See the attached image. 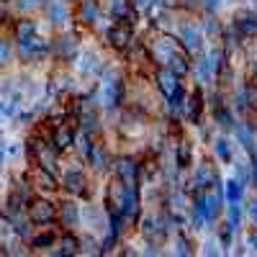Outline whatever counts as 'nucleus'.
<instances>
[{"label": "nucleus", "instance_id": "nucleus-1", "mask_svg": "<svg viewBox=\"0 0 257 257\" xmlns=\"http://www.w3.org/2000/svg\"><path fill=\"white\" fill-rule=\"evenodd\" d=\"M157 88L165 95L170 111H183L185 113V90H183V82L173 70H160L157 72Z\"/></svg>", "mask_w": 257, "mask_h": 257}, {"label": "nucleus", "instance_id": "nucleus-2", "mask_svg": "<svg viewBox=\"0 0 257 257\" xmlns=\"http://www.w3.org/2000/svg\"><path fill=\"white\" fill-rule=\"evenodd\" d=\"M152 57L157 62H162L165 67H167V62L170 59H175V57H183V49L175 39H170V36H162L155 41V47H152Z\"/></svg>", "mask_w": 257, "mask_h": 257}, {"label": "nucleus", "instance_id": "nucleus-3", "mask_svg": "<svg viewBox=\"0 0 257 257\" xmlns=\"http://www.w3.org/2000/svg\"><path fill=\"white\" fill-rule=\"evenodd\" d=\"M178 34H180V41H183V47H185L188 52L198 54V52L203 49V31H201L198 26H193V24H183V26L178 29Z\"/></svg>", "mask_w": 257, "mask_h": 257}, {"label": "nucleus", "instance_id": "nucleus-4", "mask_svg": "<svg viewBox=\"0 0 257 257\" xmlns=\"http://www.w3.org/2000/svg\"><path fill=\"white\" fill-rule=\"evenodd\" d=\"M54 216H57V208L49 201L36 198V201L29 203V219L34 224H49V221H54Z\"/></svg>", "mask_w": 257, "mask_h": 257}, {"label": "nucleus", "instance_id": "nucleus-5", "mask_svg": "<svg viewBox=\"0 0 257 257\" xmlns=\"http://www.w3.org/2000/svg\"><path fill=\"white\" fill-rule=\"evenodd\" d=\"M123 98V80L113 77L103 85V90H100V103L105 105V108H116V105L121 103Z\"/></svg>", "mask_w": 257, "mask_h": 257}, {"label": "nucleus", "instance_id": "nucleus-6", "mask_svg": "<svg viewBox=\"0 0 257 257\" xmlns=\"http://www.w3.org/2000/svg\"><path fill=\"white\" fill-rule=\"evenodd\" d=\"M234 29L239 31V36H254L257 34V13L254 11H239L234 18Z\"/></svg>", "mask_w": 257, "mask_h": 257}, {"label": "nucleus", "instance_id": "nucleus-7", "mask_svg": "<svg viewBox=\"0 0 257 257\" xmlns=\"http://www.w3.org/2000/svg\"><path fill=\"white\" fill-rule=\"evenodd\" d=\"M108 41L116 47V49H126L128 44H132V26H123V21H118L116 26L108 29Z\"/></svg>", "mask_w": 257, "mask_h": 257}, {"label": "nucleus", "instance_id": "nucleus-8", "mask_svg": "<svg viewBox=\"0 0 257 257\" xmlns=\"http://www.w3.org/2000/svg\"><path fill=\"white\" fill-rule=\"evenodd\" d=\"M18 49L24 57H39V54H44L47 52V44H44V39H41L39 34L29 36V39H21L18 41Z\"/></svg>", "mask_w": 257, "mask_h": 257}, {"label": "nucleus", "instance_id": "nucleus-9", "mask_svg": "<svg viewBox=\"0 0 257 257\" xmlns=\"http://www.w3.org/2000/svg\"><path fill=\"white\" fill-rule=\"evenodd\" d=\"M137 178H139V165L132 157H123L118 162V180L126 185H137Z\"/></svg>", "mask_w": 257, "mask_h": 257}, {"label": "nucleus", "instance_id": "nucleus-10", "mask_svg": "<svg viewBox=\"0 0 257 257\" xmlns=\"http://www.w3.org/2000/svg\"><path fill=\"white\" fill-rule=\"evenodd\" d=\"M75 144V132L67 126V123H62V126H57L54 128V137H52V147L57 149H67V147H72Z\"/></svg>", "mask_w": 257, "mask_h": 257}, {"label": "nucleus", "instance_id": "nucleus-11", "mask_svg": "<svg viewBox=\"0 0 257 257\" xmlns=\"http://www.w3.org/2000/svg\"><path fill=\"white\" fill-rule=\"evenodd\" d=\"M201 111H203V93L196 90V93L190 95V100L185 98V116H188V121L190 123H198L201 121Z\"/></svg>", "mask_w": 257, "mask_h": 257}, {"label": "nucleus", "instance_id": "nucleus-12", "mask_svg": "<svg viewBox=\"0 0 257 257\" xmlns=\"http://www.w3.org/2000/svg\"><path fill=\"white\" fill-rule=\"evenodd\" d=\"M221 190H224V196H226V203H237V201L244 198V185H242L239 178H229L221 185Z\"/></svg>", "mask_w": 257, "mask_h": 257}, {"label": "nucleus", "instance_id": "nucleus-13", "mask_svg": "<svg viewBox=\"0 0 257 257\" xmlns=\"http://www.w3.org/2000/svg\"><path fill=\"white\" fill-rule=\"evenodd\" d=\"M62 185L67 188L70 193H82L85 190V175H82V170H67V173L62 175Z\"/></svg>", "mask_w": 257, "mask_h": 257}, {"label": "nucleus", "instance_id": "nucleus-14", "mask_svg": "<svg viewBox=\"0 0 257 257\" xmlns=\"http://www.w3.org/2000/svg\"><path fill=\"white\" fill-rule=\"evenodd\" d=\"M213 75H216V64H213L211 54L201 57L198 64H196V77H198V82H211Z\"/></svg>", "mask_w": 257, "mask_h": 257}, {"label": "nucleus", "instance_id": "nucleus-15", "mask_svg": "<svg viewBox=\"0 0 257 257\" xmlns=\"http://www.w3.org/2000/svg\"><path fill=\"white\" fill-rule=\"evenodd\" d=\"M77 221H80L77 206H75L72 201H64V203L59 206V224H62V226H75Z\"/></svg>", "mask_w": 257, "mask_h": 257}, {"label": "nucleus", "instance_id": "nucleus-16", "mask_svg": "<svg viewBox=\"0 0 257 257\" xmlns=\"http://www.w3.org/2000/svg\"><path fill=\"white\" fill-rule=\"evenodd\" d=\"M54 155H57V149H54V147L49 149L44 142H39V144H36V160H39V167L49 170V173L54 170Z\"/></svg>", "mask_w": 257, "mask_h": 257}, {"label": "nucleus", "instance_id": "nucleus-17", "mask_svg": "<svg viewBox=\"0 0 257 257\" xmlns=\"http://www.w3.org/2000/svg\"><path fill=\"white\" fill-rule=\"evenodd\" d=\"M88 160H90V165H93L95 170H108V152H105L100 144H93Z\"/></svg>", "mask_w": 257, "mask_h": 257}, {"label": "nucleus", "instance_id": "nucleus-18", "mask_svg": "<svg viewBox=\"0 0 257 257\" xmlns=\"http://www.w3.org/2000/svg\"><path fill=\"white\" fill-rule=\"evenodd\" d=\"M49 21L54 26H62L64 21H67V6H64L62 0H52L49 3Z\"/></svg>", "mask_w": 257, "mask_h": 257}, {"label": "nucleus", "instance_id": "nucleus-19", "mask_svg": "<svg viewBox=\"0 0 257 257\" xmlns=\"http://www.w3.org/2000/svg\"><path fill=\"white\" fill-rule=\"evenodd\" d=\"M77 16H80L82 24H95V21H98V6H95V0H82Z\"/></svg>", "mask_w": 257, "mask_h": 257}, {"label": "nucleus", "instance_id": "nucleus-20", "mask_svg": "<svg viewBox=\"0 0 257 257\" xmlns=\"http://www.w3.org/2000/svg\"><path fill=\"white\" fill-rule=\"evenodd\" d=\"M213 118H216V123H219V126H224V128H231V126H234L231 111H229V108H224L221 103L213 105Z\"/></svg>", "mask_w": 257, "mask_h": 257}, {"label": "nucleus", "instance_id": "nucleus-21", "mask_svg": "<svg viewBox=\"0 0 257 257\" xmlns=\"http://www.w3.org/2000/svg\"><path fill=\"white\" fill-rule=\"evenodd\" d=\"M54 52H57L59 57H72V54H75V41H72L70 36H59V39L54 41Z\"/></svg>", "mask_w": 257, "mask_h": 257}, {"label": "nucleus", "instance_id": "nucleus-22", "mask_svg": "<svg viewBox=\"0 0 257 257\" xmlns=\"http://www.w3.org/2000/svg\"><path fill=\"white\" fill-rule=\"evenodd\" d=\"M77 247H80V239L72 237V234H64V237L59 239V249H57V254H75Z\"/></svg>", "mask_w": 257, "mask_h": 257}, {"label": "nucleus", "instance_id": "nucleus-23", "mask_svg": "<svg viewBox=\"0 0 257 257\" xmlns=\"http://www.w3.org/2000/svg\"><path fill=\"white\" fill-rule=\"evenodd\" d=\"M36 183H39V188H44V190H54V188H57L54 175L49 173V170H44V167H39V173H36Z\"/></svg>", "mask_w": 257, "mask_h": 257}, {"label": "nucleus", "instance_id": "nucleus-24", "mask_svg": "<svg viewBox=\"0 0 257 257\" xmlns=\"http://www.w3.org/2000/svg\"><path fill=\"white\" fill-rule=\"evenodd\" d=\"M34 34H39V29H36L34 21H21V24L16 26V39H18V41H21V39H29V36H34Z\"/></svg>", "mask_w": 257, "mask_h": 257}, {"label": "nucleus", "instance_id": "nucleus-25", "mask_svg": "<svg viewBox=\"0 0 257 257\" xmlns=\"http://www.w3.org/2000/svg\"><path fill=\"white\" fill-rule=\"evenodd\" d=\"M216 155L221 162H231V142L226 137H219L216 139Z\"/></svg>", "mask_w": 257, "mask_h": 257}, {"label": "nucleus", "instance_id": "nucleus-26", "mask_svg": "<svg viewBox=\"0 0 257 257\" xmlns=\"http://www.w3.org/2000/svg\"><path fill=\"white\" fill-rule=\"evenodd\" d=\"M226 211H229V224H231L234 229H239V224H242V201L226 203Z\"/></svg>", "mask_w": 257, "mask_h": 257}, {"label": "nucleus", "instance_id": "nucleus-27", "mask_svg": "<svg viewBox=\"0 0 257 257\" xmlns=\"http://www.w3.org/2000/svg\"><path fill=\"white\" fill-rule=\"evenodd\" d=\"M234 231H237V229H234L229 221L221 226V231H219V242H221V247H224V252L231 247V237H234Z\"/></svg>", "mask_w": 257, "mask_h": 257}, {"label": "nucleus", "instance_id": "nucleus-28", "mask_svg": "<svg viewBox=\"0 0 257 257\" xmlns=\"http://www.w3.org/2000/svg\"><path fill=\"white\" fill-rule=\"evenodd\" d=\"M237 137H239V142H242V147H244V149L254 152V137H252V132H247L244 126H237Z\"/></svg>", "mask_w": 257, "mask_h": 257}, {"label": "nucleus", "instance_id": "nucleus-29", "mask_svg": "<svg viewBox=\"0 0 257 257\" xmlns=\"http://www.w3.org/2000/svg\"><path fill=\"white\" fill-rule=\"evenodd\" d=\"M95 52H85L82 57H80V64H77V67L82 70V72H90V70H95Z\"/></svg>", "mask_w": 257, "mask_h": 257}, {"label": "nucleus", "instance_id": "nucleus-30", "mask_svg": "<svg viewBox=\"0 0 257 257\" xmlns=\"http://www.w3.org/2000/svg\"><path fill=\"white\" fill-rule=\"evenodd\" d=\"M188 165H190V144L180 142V147H178V167H188Z\"/></svg>", "mask_w": 257, "mask_h": 257}, {"label": "nucleus", "instance_id": "nucleus-31", "mask_svg": "<svg viewBox=\"0 0 257 257\" xmlns=\"http://www.w3.org/2000/svg\"><path fill=\"white\" fill-rule=\"evenodd\" d=\"M80 123H82V132H95V126H98V116L95 113H82L80 116Z\"/></svg>", "mask_w": 257, "mask_h": 257}, {"label": "nucleus", "instance_id": "nucleus-32", "mask_svg": "<svg viewBox=\"0 0 257 257\" xmlns=\"http://www.w3.org/2000/svg\"><path fill=\"white\" fill-rule=\"evenodd\" d=\"M77 149H80V155H82V157H88V155H90L93 142H90V134H88V132H85V134L77 139Z\"/></svg>", "mask_w": 257, "mask_h": 257}, {"label": "nucleus", "instance_id": "nucleus-33", "mask_svg": "<svg viewBox=\"0 0 257 257\" xmlns=\"http://www.w3.org/2000/svg\"><path fill=\"white\" fill-rule=\"evenodd\" d=\"M54 242H57V237H54V234H49V231H47V234H39V237L34 239V247L44 249V247H52Z\"/></svg>", "mask_w": 257, "mask_h": 257}, {"label": "nucleus", "instance_id": "nucleus-34", "mask_svg": "<svg viewBox=\"0 0 257 257\" xmlns=\"http://www.w3.org/2000/svg\"><path fill=\"white\" fill-rule=\"evenodd\" d=\"M244 100H247L249 108H254V111H257V88H254V85H249V88L244 90Z\"/></svg>", "mask_w": 257, "mask_h": 257}, {"label": "nucleus", "instance_id": "nucleus-35", "mask_svg": "<svg viewBox=\"0 0 257 257\" xmlns=\"http://www.w3.org/2000/svg\"><path fill=\"white\" fill-rule=\"evenodd\" d=\"M8 59H11V44L0 39V64H6Z\"/></svg>", "mask_w": 257, "mask_h": 257}, {"label": "nucleus", "instance_id": "nucleus-36", "mask_svg": "<svg viewBox=\"0 0 257 257\" xmlns=\"http://www.w3.org/2000/svg\"><path fill=\"white\" fill-rule=\"evenodd\" d=\"M13 231L18 234V237H26V234H29V226H26L24 221H16V226H13Z\"/></svg>", "mask_w": 257, "mask_h": 257}, {"label": "nucleus", "instance_id": "nucleus-37", "mask_svg": "<svg viewBox=\"0 0 257 257\" xmlns=\"http://www.w3.org/2000/svg\"><path fill=\"white\" fill-rule=\"evenodd\" d=\"M178 254H190V244H188V239H178Z\"/></svg>", "mask_w": 257, "mask_h": 257}, {"label": "nucleus", "instance_id": "nucleus-38", "mask_svg": "<svg viewBox=\"0 0 257 257\" xmlns=\"http://www.w3.org/2000/svg\"><path fill=\"white\" fill-rule=\"evenodd\" d=\"M203 252H206V254H219L216 242H213V239H211V242H206V244H203Z\"/></svg>", "mask_w": 257, "mask_h": 257}, {"label": "nucleus", "instance_id": "nucleus-39", "mask_svg": "<svg viewBox=\"0 0 257 257\" xmlns=\"http://www.w3.org/2000/svg\"><path fill=\"white\" fill-rule=\"evenodd\" d=\"M247 213H249V219H252V221L257 224V201H252V203H249V208H247Z\"/></svg>", "mask_w": 257, "mask_h": 257}, {"label": "nucleus", "instance_id": "nucleus-40", "mask_svg": "<svg viewBox=\"0 0 257 257\" xmlns=\"http://www.w3.org/2000/svg\"><path fill=\"white\" fill-rule=\"evenodd\" d=\"M203 6H206L208 11H216V8L221 6V0H203Z\"/></svg>", "mask_w": 257, "mask_h": 257}, {"label": "nucleus", "instance_id": "nucleus-41", "mask_svg": "<svg viewBox=\"0 0 257 257\" xmlns=\"http://www.w3.org/2000/svg\"><path fill=\"white\" fill-rule=\"evenodd\" d=\"M247 244L257 249V234H249V237H247Z\"/></svg>", "mask_w": 257, "mask_h": 257}, {"label": "nucleus", "instance_id": "nucleus-42", "mask_svg": "<svg viewBox=\"0 0 257 257\" xmlns=\"http://www.w3.org/2000/svg\"><path fill=\"white\" fill-rule=\"evenodd\" d=\"M149 3H152V0H134V6H137V8H147Z\"/></svg>", "mask_w": 257, "mask_h": 257}, {"label": "nucleus", "instance_id": "nucleus-43", "mask_svg": "<svg viewBox=\"0 0 257 257\" xmlns=\"http://www.w3.org/2000/svg\"><path fill=\"white\" fill-rule=\"evenodd\" d=\"M252 167H254V183H257V160H254V165H252Z\"/></svg>", "mask_w": 257, "mask_h": 257}]
</instances>
